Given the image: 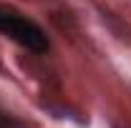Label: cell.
Instances as JSON below:
<instances>
[{"label": "cell", "mask_w": 131, "mask_h": 128, "mask_svg": "<svg viewBox=\"0 0 131 128\" xmlns=\"http://www.w3.org/2000/svg\"><path fill=\"white\" fill-rule=\"evenodd\" d=\"M0 35L13 40L15 45L30 50V53H46L50 48V40L46 30L33 18L18 13L13 8H0Z\"/></svg>", "instance_id": "1"}, {"label": "cell", "mask_w": 131, "mask_h": 128, "mask_svg": "<svg viewBox=\"0 0 131 128\" xmlns=\"http://www.w3.org/2000/svg\"><path fill=\"white\" fill-rule=\"evenodd\" d=\"M0 128H23V123L18 121L15 116H10V113L0 111Z\"/></svg>", "instance_id": "2"}]
</instances>
